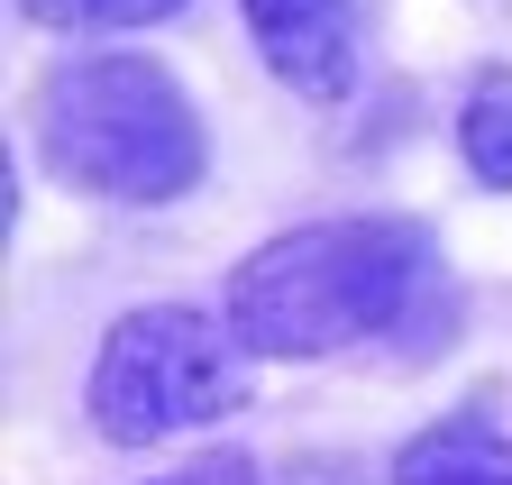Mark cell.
Listing matches in <instances>:
<instances>
[{"label":"cell","mask_w":512,"mask_h":485,"mask_svg":"<svg viewBox=\"0 0 512 485\" xmlns=\"http://www.w3.org/2000/svg\"><path fill=\"white\" fill-rule=\"evenodd\" d=\"M229 330L256 357H339L366 339H394L430 357L448 330L439 238L421 220H311L266 238L229 275Z\"/></svg>","instance_id":"1"},{"label":"cell","mask_w":512,"mask_h":485,"mask_svg":"<svg viewBox=\"0 0 512 485\" xmlns=\"http://www.w3.org/2000/svg\"><path fill=\"white\" fill-rule=\"evenodd\" d=\"M37 156L92 202H183L202 184V110L156 55H64L37 83Z\"/></svg>","instance_id":"2"},{"label":"cell","mask_w":512,"mask_h":485,"mask_svg":"<svg viewBox=\"0 0 512 485\" xmlns=\"http://www.w3.org/2000/svg\"><path fill=\"white\" fill-rule=\"evenodd\" d=\"M247 403V348L229 321L192 302H138L101 330V357L83 376V412L110 449H156L174 431L229 421Z\"/></svg>","instance_id":"3"},{"label":"cell","mask_w":512,"mask_h":485,"mask_svg":"<svg viewBox=\"0 0 512 485\" xmlns=\"http://www.w3.org/2000/svg\"><path fill=\"white\" fill-rule=\"evenodd\" d=\"M238 19L284 92L302 101L357 92V0H238Z\"/></svg>","instance_id":"4"},{"label":"cell","mask_w":512,"mask_h":485,"mask_svg":"<svg viewBox=\"0 0 512 485\" xmlns=\"http://www.w3.org/2000/svg\"><path fill=\"white\" fill-rule=\"evenodd\" d=\"M384 485H512V440L494 431V421H476V412L430 421L421 440L394 449Z\"/></svg>","instance_id":"5"},{"label":"cell","mask_w":512,"mask_h":485,"mask_svg":"<svg viewBox=\"0 0 512 485\" xmlns=\"http://www.w3.org/2000/svg\"><path fill=\"white\" fill-rule=\"evenodd\" d=\"M458 156H467V174L485 193H512V74L503 65L476 74V92L458 110Z\"/></svg>","instance_id":"6"},{"label":"cell","mask_w":512,"mask_h":485,"mask_svg":"<svg viewBox=\"0 0 512 485\" xmlns=\"http://www.w3.org/2000/svg\"><path fill=\"white\" fill-rule=\"evenodd\" d=\"M19 10L37 28H64V37H101V28H156L183 0H19Z\"/></svg>","instance_id":"7"},{"label":"cell","mask_w":512,"mask_h":485,"mask_svg":"<svg viewBox=\"0 0 512 485\" xmlns=\"http://www.w3.org/2000/svg\"><path fill=\"white\" fill-rule=\"evenodd\" d=\"M156 485H256V467H247L238 449H202V458H183V467L156 476Z\"/></svg>","instance_id":"8"},{"label":"cell","mask_w":512,"mask_h":485,"mask_svg":"<svg viewBox=\"0 0 512 485\" xmlns=\"http://www.w3.org/2000/svg\"><path fill=\"white\" fill-rule=\"evenodd\" d=\"M275 485H375L357 458H339V449H320V458H284V476Z\"/></svg>","instance_id":"9"}]
</instances>
